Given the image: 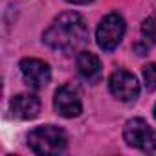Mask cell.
Segmentation results:
<instances>
[{
  "label": "cell",
  "mask_w": 156,
  "mask_h": 156,
  "mask_svg": "<svg viewBox=\"0 0 156 156\" xmlns=\"http://www.w3.org/2000/svg\"><path fill=\"white\" fill-rule=\"evenodd\" d=\"M88 39V28L85 19L75 13V11H68L59 15L50 28L44 31L42 41L57 51H73V50H79Z\"/></svg>",
  "instance_id": "6da1fadb"
},
{
  "label": "cell",
  "mask_w": 156,
  "mask_h": 156,
  "mask_svg": "<svg viewBox=\"0 0 156 156\" xmlns=\"http://www.w3.org/2000/svg\"><path fill=\"white\" fill-rule=\"evenodd\" d=\"M28 145L37 154H61L68 145L66 132L55 125H42L28 134Z\"/></svg>",
  "instance_id": "7a4b0ae2"
},
{
  "label": "cell",
  "mask_w": 156,
  "mask_h": 156,
  "mask_svg": "<svg viewBox=\"0 0 156 156\" xmlns=\"http://www.w3.org/2000/svg\"><path fill=\"white\" fill-rule=\"evenodd\" d=\"M123 138L129 147H134L145 152L156 151V130L141 118H132L125 123Z\"/></svg>",
  "instance_id": "3957f363"
},
{
  "label": "cell",
  "mask_w": 156,
  "mask_h": 156,
  "mask_svg": "<svg viewBox=\"0 0 156 156\" xmlns=\"http://www.w3.org/2000/svg\"><path fill=\"white\" fill-rule=\"evenodd\" d=\"M125 35V20L121 15L118 13H110L107 15L99 26H98V31H96V39H98V44L101 50L105 51H112L114 48H118V44L121 42Z\"/></svg>",
  "instance_id": "277c9868"
},
{
  "label": "cell",
  "mask_w": 156,
  "mask_h": 156,
  "mask_svg": "<svg viewBox=\"0 0 156 156\" xmlns=\"http://www.w3.org/2000/svg\"><path fill=\"white\" fill-rule=\"evenodd\" d=\"M108 88L112 96L119 101H134L140 96V83L136 79V75H132L127 70H116L110 75Z\"/></svg>",
  "instance_id": "5b68a950"
},
{
  "label": "cell",
  "mask_w": 156,
  "mask_h": 156,
  "mask_svg": "<svg viewBox=\"0 0 156 156\" xmlns=\"http://www.w3.org/2000/svg\"><path fill=\"white\" fill-rule=\"evenodd\" d=\"M53 108L62 118H77L83 110L81 105V94L73 85H64L55 92L53 98Z\"/></svg>",
  "instance_id": "8992f818"
},
{
  "label": "cell",
  "mask_w": 156,
  "mask_h": 156,
  "mask_svg": "<svg viewBox=\"0 0 156 156\" xmlns=\"http://www.w3.org/2000/svg\"><path fill=\"white\" fill-rule=\"evenodd\" d=\"M19 66H20V73H22L24 83L31 88H42L51 79L50 66L41 59H22Z\"/></svg>",
  "instance_id": "52a82bcc"
},
{
  "label": "cell",
  "mask_w": 156,
  "mask_h": 156,
  "mask_svg": "<svg viewBox=\"0 0 156 156\" xmlns=\"http://www.w3.org/2000/svg\"><path fill=\"white\" fill-rule=\"evenodd\" d=\"M9 108L19 119H33L41 112V99L33 94H19L11 99Z\"/></svg>",
  "instance_id": "ba28073f"
},
{
  "label": "cell",
  "mask_w": 156,
  "mask_h": 156,
  "mask_svg": "<svg viewBox=\"0 0 156 156\" xmlns=\"http://www.w3.org/2000/svg\"><path fill=\"white\" fill-rule=\"evenodd\" d=\"M77 70H79L81 77L87 79L88 83H98L103 75V66L98 55H94L92 51H81L77 55Z\"/></svg>",
  "instance_id": "9c48e42d"
},
{
  "label": "cell",
  "mask_w": 156,
  "mask_h": 156,
  "mask_svg": "<svg viewBox=\"0 0 156 156\" xmlns=\"http://www.w3.org/2000/svg\"><path fill=\"white\" fill-rule=\"evenodd\" d=\"M143 81L149 90H156V64H145L143 66Z\"/></svg>",
  "instance_id": "30bf717a"
},
{
  "label": "cell",
  "mask_w": 156,
  "mask_h": 156,
  "mask_svg": "<svg viewBox=\"0 0 156 156\" xmlns=\"http://www.w3.org/2000/svg\"><path fill=\"white\" fill-rule=\"evenodd\" d=\"M141 33L147 41L156 42V17H151L141 24Z\"/></svg>",
  "instance_id": "8fae6325"
},
{
  "label": "cell",
  "mask_w": 156,
  "mask_h": 156,
  "mask_svg": "<svg viewBox=\"0 0 156 156\" xmlns=\"http://www.w3.org/2000/svg\"><path fill=\"white\" fill-rule=\"evenodd\" d=\"M66 2H70V4H88L92 0H66Z\"/></svg>",
  "instance_id": "7c38bea8"
},
{
  "label": "cell",
  "mask_w": 156,
  "mask_h": 156,
  "mask_svg": "<svg viewBox=\"0 0 156 156\" xmlns=\"http://www.w3.org/2000/svg\"><path fill=\"white\" fill-rule=\"evenodd\" d=\"M154 118H156V107H154Z\"/></svg>",
  "instance_id": "4fadbf2b"
}]
</instances>
